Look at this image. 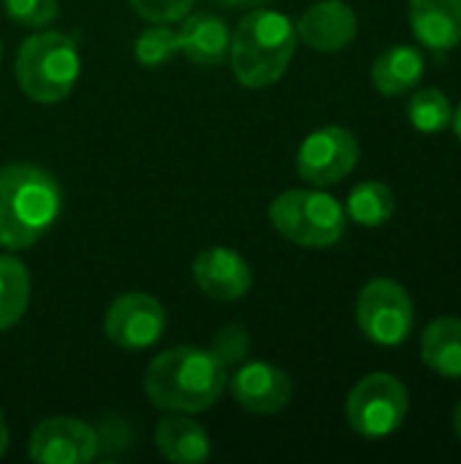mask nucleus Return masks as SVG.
<instances>
[{
	"mask_svg": "<svg viewBox=\"0 0 461 464\" xmlns=\"http://www.w3.org/2000/svg\"><path fill=\"white\" fill-rule=\"evenodd\" d=\"M226 364L212 353L179 345L155 356L144 375V392L155 408L174 413H201L226 389Z\"/></svg>",
	"mask_w": 461,
	"mask_h": 464,
	"instance_id": "1",
	"label": "nucleus"
},
{
	"mask_svg": "<svg viewBox=\"0 0 461 464\" xmlns=\"http://www.w3.org/2000/svg\"><path fill=\"white\" fill-rule=\"evenodd\" d=\"M193 280L209 299H217V302H236L253 285L247 261L236 250L220 247V245L206 247L196 256Z\"/></svg>",
	"mask_w": 461,
	"mask_h": 464,
	"instance_id": "12",
	"label": "nucleus"
},
{
	"mask_svg": "<svg viewBox=\"0 0 461 464\" xmlns=\"http://www.w3.org/2000/svg\"><path fill=\"white\" fill-rule=\"evenodd\" d=\"M410 125L421 133H440L451 125L454 109L440 87H421L408 101Z\"/></svg>",
	"mask_w": 461,
	"mask_h": 464,
	"instance_id": "21",
	"label": "nucleus"
},
{
	"mask_svg": "<svg viewBox=\"0 0 461 464\" xmlns=\"http://www.w3.org/2000/svg\"><path fill=\"white\" fill-rule=\"evenodd\" d=\"M296 24L272 8H253L231 38V68L239 84L261 90L280 82L296 54Z\"/></svg>",
	"mask_w": 461,
	"mask_h": 464,
	"instance_id": "3",
	"label": "nucleus"
},
{
	"mask_svg": "<svg viewBox=\"0 0 461 464\" xmlns=\"http://www.w3.org/2000/svg\"><path fill=\"white\" fill-rule=\"evenodd\" d=\"M0 60H3V46H0Z\"/></svg>",
	"mask_w": 461,
	"mask_h": 464,
	"instance_id": "30",
	"label": "nucleus"
},
{
	"mask_svg": "<svg viewBox=\"0 0 461 464\" xmlns=\"http://www.w3.org/2000/svg\"><path fill=\"white\" fill-rule=\"evenodd\" d=\"M5 449H8V427H5V419L0 413V457L5 454Z\"/></svg>",
	"mask_w": 461,
	"mask_h": 464,
	"instance_id": "27",
	"label": "nucleus"
},
{
	"mask_svg": "<svg viewBox=\"0 0 461 464\" xmlns=\"http://www.w3.org/2000/svg\"><path fill=\"white\" fill-rule=\"evenodd\" d=\"M451 128H454V133L459 136V141H461V103H459V106H456L454 117H451Z\"/></svg>",
	"mask_w": 461,
	"mask_h": 464,
	"instance_id": "28",
	"label": "nucleus"
},
{
	"mask_svg": "<svg viewBox=\"0 0 461 464\" xmlns=\"http://www.w3.org/2000/svg\"><path fill=\"white\" fill-rule=\"evenodd\" d=\"M424 76V54L416 46H391L372 63V84L380 95L394 98L410 92Z\"/></svg>",
	"mask_w": 461,
	"mask_h": 464,
	"instance_id": "17",
	"label": "nucleus"
},
{
	"mask_svg": "<svg viewBox=\"0 0 461 464\" xmlns=\"http://www.w3.org/2000/svg\"><path fill=\"white\" fill-rule=\"evenodd\" d=\"M60 182L30 163L0 169V245L24 250L35 245L60 218Z\"/></svg>",
	"mask_w": 461,
	"mask_h": 464,
	"instance_id": "2",
	"label": "nucleus"
},
{
	"mask_svg": "<svg viewBox=\"0 0 461 464\" xmlns=\"http://www.w3.org/2000/svg\"><path fill=\"white\" fill-rule=\"evenodd\" d=\"M98 432L68 416L41 421L30 435V459L38 464H84L98 457Z\"/></svg>",
	"mask_w": 461,
	"mask_h": 464,
	"instance_id": "10",
	"label": "nucleus"
},
{
	"mask_svg": "<svg viewBox=\"0 0 461 464\" xmlns=\"http://www.w3.org/2000/svg\"><path fill=\"white\" fill-rule=\"evenodd\" d=\"M394 209H397L394 190L378 179H367V182L356 185L345 204V215H351V220L364 228H378V226L389 223Z\"/></svg>",
	"mask_w": 461,
	"mask_h": 464,
	"instance_id": "19",
	"label": "nucleus"
},
{
	"mask_svg": "<svg viewBox=\"0 0 461 464\" xmlns=\"http://www.w3.org/2000/svg\"><path fill=\"white\" fill-rule=\"evenodd\" d=\"M416 307L405 285L389 277L370 280L356 299V324L367 340L383 348L405 343L413 332Z\"/></svg>",
	"mask_w": 461,
	"mask_h": 464,
	"instance_id": "7",
	"label": "nucleus"
},
{
	"mask_svg": "<svg viewBox=\"0 0 461 464\" xmlns=\"http://www.w3.org/2000/svg\"><path fill=\"white\" fill-rule=\"evenodd\" d=\"M139 16L149 22H177L190 14L196 0H128Z\"/></svg>",
	"mask_w": 461,
	"mask_h": 464,
	"instance_id": "25",
	"label": "nucleus"
},
{
	"mask_svg": "<svg viewBox=\"0 0 461 464\" xmlns=\"http://www.w3.org/2000/svg\"><path fill=\"white\" fill-rule=\"evenodd\" d=\"M424 364L451 381H461V318H435L421 334Z\"/></svg>",
	"mask_w": 461,
	"mask_h": 464,
	"instance_id": "18",
	"label": "nucleus"
},
{
	"mask_svg": "<svg viewBox=\"0 0 461 464\" xmlns=\"http://www.w3.org/2000/svg\"><path fill=\"white\" fill-rule=\"evenodd\" d=\"M356 33V11L345 0H321L310 5L296 22V35L315 52H340L353 44Z\"/></svg>",
	"mask_w": 461,
	"mask_h": 464,
	"instance_id": "13",
	"label": "nucleus"
},
{
	"mask_svg": "<svg viewBox=\"0 0 461 464\" xmlns=\"http://www.w3.org/2000/svg\"><path fill=\"white\" fill-rule=\"evenodd\" d=\"M30 304V275L14 256H0V332L22 321Z\"/></svg>",
	"mask_w": 461,
	"mask_h": 464,
	"instance_id": "20",
	"label": "nucleus"
},
{
	"mask_svg": "<svg viewBox=\"0 0 461 464\" xmlns=\"http://www.w3.org/2000/svg\"><path fill=\"white\" fill-rule=\"evenodd\" d=\"M234 400L253 413H280L293 394V383L288 372L266 362H247L231 375Z\"/></svg>",
	"mask_w": 461,
	"mask_h": 464,
	"instance_id": "11",
	"label": "nucleus"
},
{
	"mask_svg": "<svg viewBox=\"0 0 461 464\" xmlns=\"http://www.w3.org/2000/svg\"><path fill=\"white\" fill-rule=\"evenodd\" d=\"M220 5H228V8H239V5H247V8H261V5H269L272 0H215Z\"/></svg>",
	"mask_w": 461,
	"mask_h": 464,
	"instance_id": "26",
	"label": "nucleus"
},
{
	"mask_svg": "<svg viewBox=\"0 0 461 464\" xmlns=\"http://www.w3.org/2000/svg\"><path fill=\"white\" fill-rule=\"evenodd\" d=\"M212 353L226 364H239L247 353H250V337L242 326H226L217 332L215 343H212Z\"/></svg>",
	"mask_w": 461,
	"mask_h": 464,
	"instance_id": "24",
	"label": "nucleus"
},
{
	"mask_svg": "<svg viewBox=\"0 0 461 464\" xmlns=\"http://www.w3.org/2000/svg\"><path fill=\"white\" fill-rule=\"evenodd\" d=\"M14 71L27 98L38 103H60L71 95L82 60L73 38L46 30L22 41Z\"/></svg>",
	"mask_w": 461,
	"mask_h": 464,
	"instance_id": "4",
	"label": "nucleus"
},
{
	"mask_svg": "<svg viewBox=\"0 0 461 464\" xmlns=\"http://www.w3.org/2000/svg\"><path fill=\"white\" fill-rule=\"evenodd\" d=\"M269 220L280 237L299 247H331L345 234V207L321 190H285L269 204Z\"/></svg>",
	"mask_w": 461,
	"mask_h": 464,
	"instance_id": "5",
	"label": "nucleus"
},
{
	"mask_svg": "<svg viewBox=\"0 0 461 464\" xmlns=\"http://www.w3.org/2000/svg\"><path fill=\"white\" fill-rule=\"evenodd\" d=\"M3 5L14 22L27 27H46L60 14L57 0H3Z\"/></svg>",
	"mask_w": 461,
	"mask_h": 464,
	"instance_id": "23",
	"label": "nucleus"
},
{
	"mask_svg": "<svg viewBox=\"0 0 461 464\" xmlns=\"http://www.w3.org/2000/svg\"><path fill=\"white\" fill-rule=\"evenodd\" d=\"M166 310L149 294H122L117 296L103 318L106 337L125 351H144L163 337Z\"/></svg>",
	"mask_w": 461,
	"mask_h": 464,
	"instance_id": "9",
	"label": "nucleus"
},
{
	"mask_svg": "<svg viewBox=\"0 0 461 464\" xmlns=\"http://www.w3.org/2000/svg\"><path fill=\"white\" fill-rule=\"evenodd\" d=\"M155 446L168 462L177 464H201L212 454L206 430L185 416L160 419L155 427Z\"/></svg>",
	"mask_w": 461,
	"mask_h": 464,
	"instance_id": "16",
	"label": "nucleus"
},
{
	"mask_svg": "<svg viewBox=\"0 0 461 464\" xmlns=\"http://www.w3.org/2000/svg\"><path fill=\"white\" fill-rule=\"evenodd\" d=\"M410 408L408 386L391 372H372L361 378L345 402V416L353 432L361 438H386L397 432Z\"/></svg>",
	"mask_w": 461,
	"mask_h": 464,
	"instance_id": "6",
	"label": "nucleus"
},
{
	"mask_svg": "<svg viewBox=\"0 0 461 464\" xmlns=\"http://www.w3.org/2000/svg\"><path fill=\"white\" fill-rule=\"evenodd\" d=\"M454 432H456V438L461 440V402L456 405V411H454Z\"/></svg>",
	"mask_w": 461,
	"mask_h": 464,
	"instance_id": "29",
	"label": "nucleus"
},
{
	"mask_svg": "<svg viewBox=\"0 0 461 464\" xmlns=\"http://www.w3.org/2000/svg\"><path fill=\"white\" fill-rule=\"evenodd\" d=\"M410 24L427 49H454L461 44V0H410Z\"/></svg>",
	"mask_w": 461,
	"mask_h": 464,
	"instance_id": "15",
	"label": "nucleus"
},
{
	"mask_svg": "<svg viewBox=\"0 0 461 464\" xmlns=\"http://www.w3.org/2000/svg\"><path fill=\"white\" fill-rule=\"evenodd\" d=\"M359 160V141L356 136L342 125H326L312 130L296 155V169L304 182H312L318 188L337 185L345 179Z\"/></svg>",
	"mask_w": 461,
	"mask_h": 464,
	"instance_id": "8",
	"label": "nucleus"
},
{
	"mask_svg": "<svg viewBox=\"0 0 461 464\" xmlns=\"http://www.w3.org/2000/svg\"><path fill=\"white\" fill-rule=\"evenodd\" d=\"M136 60L141 65H163L168 63L177 52H179V41H177V30L166 27V22H158L147 30H141V35L136 38Z\"/></svg>",
	"mask_w": 461,
	"mask_h": 464,
	"instance_id": "22",
	"label": "nucleus"
},
{
	"mask_svg": "<svg viewBox=\"0 0 461 464\" xmlns=\"http://www.w3.org/2000/svg\"><path fill=\"white\" fill-rule=\"evenodd\" d=\"M182 19L185 22L177 30L179 52L196 65H220L231 49L228 24L209 11H198Z\"/></svg>",
	"mask_w": 461,
	"mask_h": 464,
	"instance_id": "14",
	"label": "nucleus"
}]
</instances>
